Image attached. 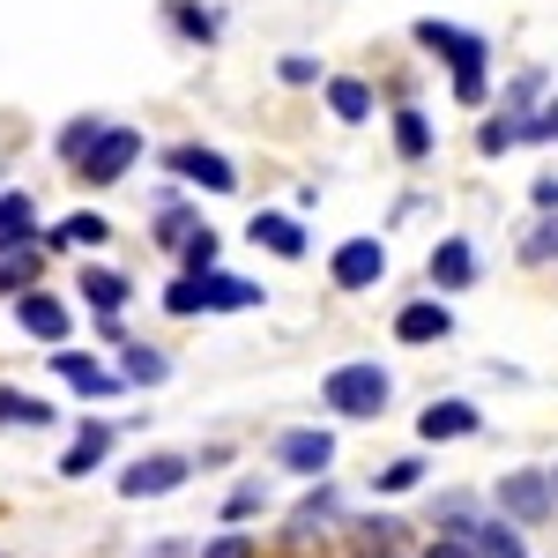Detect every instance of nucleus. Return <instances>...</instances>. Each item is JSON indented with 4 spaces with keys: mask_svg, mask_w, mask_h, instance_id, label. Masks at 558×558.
Instances as JSON below:
<instances>
[{
    "mask_svg": "<svg viewBox=\"0 0 558 558\" xmlns=\"http://www.w3.org/2000/svg\"><path fill=\"white\" fill-rule=\"evenodd\" d=\"M373 558H402V551H373Z\"/></svg>",
    "mask_w": 558,
    "mask_h": 558,
    "instance_id": "obj_41",
    "label": "nucleus"
},
{
    "mask_svg": "<svg viewBox=\"0 0 558 558\" xmlns=\"http://www.w3.org/2000/svg\"><path fill=\"white\" fill-rule=\"evenodd\" d=\"M328 268H336V283H343V291H373V283L387 276V246H380V239H343Z\"/></svg>",
    "mask_w": 558,
    "mask_h": 558,
    "instance_id": "obj_7",
    "label": "nucleus"
},
{
    "mask_svg": "<svg viewBox=\"0 0 558 558\" xmlns=\"http://www.w3.org/2000/svg\"><path fill=\"white\" fill-rule=\"evenodd\" d=\"M387 395H395V380H387V365H373V357H357V365H336V373L320 380V402H328L336 417H380Z\"/></svg>",
    "mask_w": 558,
    "mask_h": 558,
    "instance_id": "obj_2",
    "label": "nucleus"
},
{
    "mask_svg": "<svg viewBox=\"0 0 558 558\" xmlns=\"http://www.w3.org/2000/svg\"><path fill=\"white\" fill-rule=\"evenodd\" d=\"M105 239H112V223L97 209H75V216H60V223L45 231V246H105Z\"/></svg>",
    "mask_w": 558,
    "mask_h": 558,
    "instance_id": "obj_18",
    "label": "nucleus"
},
{
    "mask_svg": "<svg viewBox=\"0 0 558 558\" xmlns=\"http://www.w3.org/2000/svg\"><path fill=\"white\" fill-rule=\"evenodd\" d=\"M395 336L402 343H439V336H454V313H447V299H417L395 313Z\"/></svg>",
    "mask_w": 558,
    "mask_h": 558,
    "instance_id": "obj_11",
    "label": "nucleus"
},
{
    "mask_svg": "<svg viewBox=\"0 0 558 558\" xmlns=\"http://www.w3.org/2000/svg\"><path fill=\"white\" fill-rule=\"evenodd\" d=\"M0 425H52V410L23 387H0Z\"/></svg>",
    "mask_w": 558,
    "mask_h": 558,
    "instance_id": "obj_26",
    "label": "nucleus"
},
{
    "mask_svg": "<svg viewBox=\"0 0 558 558\" xmlns=\"http://www.w3.org/2000/svg\"><path fill=\"white\" fill-rule=\"evenodd\" d=\"M328 521H336V492L320 484L299 514H291V529H283V551H291V558H313L320 544H328Z\"/></svg>",
    "mask_w": 558,
    "mask_h": 558,
    "instance_id": "obj_6",
    "label": "nucleus"
},
{
    "mask_svg": "<svg viewBox=\"0 0 558 558\" xmlns=\"http://www.w3.org/2000/svg\"><path fill=\"white\" fill-rule=\"evenodd\" d=\"M536 209H558V179H536Z\"/></svg>",
    "mask_w": 558,
    "mask_h": 558,
    "instance_id": "obj_40",
    "label": "nucleus"
},
{
    "mask_svg": "<svg viewBox=\"0 0 558 558\" xmlns=\"http://www.w3.org/2000/svg\"><path fill=\"white\" fill-rule=\"evenodd\" d=\"M470 276H476L470 239H439V246H432V283H439V291H470Z\"/></svg>",
    "mask_w": 558,
    "mask_h": 558,
    "instance_id": "obj_15",
    "label": "nucleus"
},
{
    "mask_svg": "<svg viewBox=\"0 0 558 558\" xmlns=\"http://www.w3.org/2000/svg\"><path fill=\"white\" fill-rule=\"evenodd\" d=\"M120 380L165 387V380H172V357H165V350H149V343H128V357H120Z\"/></svg>",
    "mask_w": 558,
    "mask_h": 558,
    "instance_id": "obj_21",
    "label": "nucleus"
},
{
    "mask_svg": "<svg viewBox=\"0 0 558 558\" xmlns=\"http://www.w3.org/2000/svg\"><path fill=\"white\" fill-rule=\"evenodd\" d=\"M134 157H142V134H134V128H105V134H97V149L83 157V179H89V186H112V179L134 172Z\"/></svg>",
    "mask_w": 558,
    "mask_h": 558,
    "instance_id": "obj_5",
    "label": "nucleus"
},
{
    "mask_svg": "<svg viewBox=\"0 0 558 558\" xmlns=\"http://www.w3.org/2000/svg\"><path fill=\"white\" fill-rule=\"evenodd\" d=\"M105 454H112V425H97V417H89V425L68 439V454H60V476H89L97 462H105Z\"/></svg>",
    "mask_w": 558,
    "mask_h": 558,
    "instance_id": "obj_14",
    "label": "nucleus"
},
{
    "mask_svg": "<svg viewBox=\"0 0 558 558\" xmlns=\"http://www.w3.org/2000/svg\"><path fill=\"white\" fill-rule=\"evenodd\" d=\"M254 246H268V254H283V260H305V223H299V216L260 209L254 216Z\"/></svg>",
    "mask_w": 558,
    "mask_h": 558,
    "instance_id": "obj_13",
    "label": "nucleus"
},
{
    "mask_svg": "<svg viewBox=\"0 0 558 558\" xmlns=\"http://www.w3.org/2000/svg\"><path fill=\"white\" fill-rule=\"evenodd\" d=\"M254 507H260V484H239V492H231V507H223V514L239 521V514H254Z\"/></svg>",
    "mask_w": 558,
    "mask_h": 558,
    "instance_id": "obj_38",
    "label": "nucleus"
},
{
    "mask_svg": "<svg viewBox=\"0 0 558 558\" xmlns=\"http://www.w3.org/2000/svg\"><path fill=\"white\" fill-rule=\"evenodd\" d=\"M551 254H558V216H551V223H536V231L521 239V260H551Z\"/></svg>",
    "mask_w": 558,
    "mask_h": 558,
    "instance_id": "obj_34",
    "label": "nucleus"
},
{
    "mask_svg": "<svg viewBox=\"0 0 558 558\" xmlns=\"http://www.w3.org/2000/svg\"><path fill=\"white\" fill-rule=\"evenodd\" d=\"M395 149H402L410 165H417V157H432V120L417 112V105H402V112H395Z\"/></svg>",
    "mask_w": 558,
    "mask_h": 558,
    "instance_id": "obj_23",
    "label": "nucleus"
},
{
    "mask_svg": "<svg viewBox=\"0 0 558 558\" xmlns=\"http://www.w3.org/2000/svg\"><path fill=\"white\" fill-rule=\"evenodd\" d=\"M425 558H476V544H454V536H439V544H432Z\"/></svg>",
    "mask_w": 558,
    "mask_h": 558,
    "instance_id": "obj_39",
    "label": "nucleus"
},
{
    "mask_svg": "<svg viewBox=\"0 0 558 558\" xmlns=\"http://www.w3.org/2000/svg\"><path fill=\"white\" fill-rule=\"evenodd\" d=\"M417 45H432V52L454 68V97H462V105H484V68H492V45L476 38V31H454V23L425 15V23H417Z\"/></svg>",
    "mask_w": 558,
    "mask_h": 558,
    "instance_id": "obj_1",
    "label": "nucleus"
},
{
    "mask_svg": "<svg viewBox=\"0 0 558 558\" xmlns=\"http://www.w3.org/2000/svg\"><path fill=\"white\" fill-rule=\"evenodd\" d=\"M97 134H105V120H68V128H60V165H75V172H83V157L89 149H97Z\"/></svg>",
    "mask_w": 558,
    "mask_h": 558,
    "instance_id": "obj_25",
    "label": "nucleus"
},
{
    "mask_svg": "<svg viewBox=\"0 0 558 558\" xmlns=\"http://www.w3.org/2000/svg\"><path fill=\"white\" fill-rule=\"evenodd\" d=\"M165 15H172L179 38H194V45H209V38H216V15H209V8H194V0H172Z\"/></svg>",
    "mask_w": 558,
    "mask_h": 558,
    "instance_id": "obj_27",
    "label": "nucleus"
},
{
    "mask_svg": "<svg viewBox=\"0 0 558 558\" xmlns=\"http://www.w3.org/2000/svg\"><path fill=\"white\" fill-rule=\"evenodd\" d=\"M521 142V120H484V128H476V149H484V157H499V149H514Z\"/></svg>",
    "mask_w": 558,
    "mask_h": 558,
    "instance_id": "obj_29",
    "label": "nucleus"
},
{
    "mask_svg": "<svg viewBox=\"0 0 558 558\" xmlns=\"http://www.w3.org/2000/svg\"><path fill=\"white\" fill-rule=\"evenodd\" d=\"M276 462H283V470H299V476H320L328 462H336V432H320V425L283 432V439H276Z\"/></svg>",
    "mask_w": 558,
    "mask_h": 558,
    "instance_id": "obj_8",
    "label": "nucleus"
},
{
    "mask_svg": "<svg viewBox=\"0 0 558 558\" xmlns=\"http://www.w3.org/2000/svg\"><path fill=\"white\" fill-rule=\"evenodd\" d=\"M194 231H202V216H165V223H157V246H172V254H186V239H194Z\"/></svg>",
    "mask_w": 558,
    "mask_h": 558,
    "instance_id": "obj_30",
    "label": "nucleus"
},
{
    "mask_svg": "<svg viewBox=\"0 0 558 558\" xmlns=\"http://www.w3.org/2000/svg\"><path fill=\"white\" fill-rule=\"evenodd\" d=\"M202 558H254V536H239V529H231V536H216Z\"/></svg>",
    "mask_w": 558,
    "mask_h": 558,
    "instance_id": "obj_36",
    "label": "nucleus"
},
{
    "mask_svg": "<svg viewBox=\"0 0 558 558\" xmlns=\"http://www.w3.org/2000/svg\"><path fill=\"white\" fill-rule=\"evenodd\" d=\"M328 105H336V120H350V128L373 120V89L357 83V75H336V83H328Z\"/></svg>",
    "mask_w": 558,
    "mask_h": 558,
    "instance_id": "obj_24",
    "label": "nucleus"
},
{
    "mask_svg": "<svg viewBox=\"0 0 558 558\" xmlns=\"http://www.w3.org/2000/svg\"><path fill=\"white\" fill-rule=\"evenodd\" d=\"M283 83H320V68H313L305 52H291V60H283Z\"/></svg>",
    "mask_w": 558,
    "mask_h": 558,
    "instance_id": "obj_37",
    "label": "nucleus"
},
{
    "mask_svg": "<svg viewBox=\"0 0 558 558\" xmlns=\"http://www.w3.org/2000/svg\"><path fill=\"white\" fill-rule=\"evenodd\" d=\"M165 165H172L179 179H194V186H209V194H231V186H239V172H231V157H223V149H194V142H186V149L165 157Z\"/></svg>",
    "mask_w": 558,
    "mask_h": 558,
    "instance_id": "obj_9",
    "label": "nucleus"
},
{
    "mask_svg": "<svg viewBox=\"0 0 558 558\" xmlns=\"http://www.w3.org/2000/svg\"><path fill=\"white\" fill-rule=\"evenodd\" d=\"M31 231H38V202L31 194H0V254L31 246Z\"/></svg>",
    "mask_w": 558,
    "mask_h": 558,
    "instance_id": "obj_17",
    "label": "nucleus"
},
{
    "mask_svg": "<svg viewBox=\"0 0 558 558\" xmlns=\"http://www.w3.org/2000/svg\"><path fill=\"white\" fill-rule=\"evenodd\" d=\"M551 492H558V470H551Z\"/></svg>",
    "mask_w": 558,
    "mask_h": 558,
    "instance_id": "obj_42",
    "label": "nucleus"
},
{
    "mask_svg": "<svg viewBox=\"0 0 558 558\" xmlns=\"http://www.w3.org/2000/svg\"><path fill=\"white\" fill-rule=\"evenodd\" d=\"M202 283V313H254L268 291L260 283H246V276H223V268H209V276H194Z\"/></svg>",
    "mask_w": 558,
    "mask_h": 558,
    "instance_id": "obj_10",
    "label": "nucleus"
},
{
    "mask_svg": "<svg viewBox=\"0 0 558 558\" xmlns=\"http://www.w3.org/2000/svg\"><path fill=\"white\" fill-rule=\"evenodd\" d=\"M476 558H521V536L507 521H484V529H476Z\"/></svg>",
    "mask_w": 558,
    "mask_h": 558,
    "instance_id": "obj_28",
    "label": "nucleus"
},
{
    "mask_svg": "<svg viewBox=\"0 0 558 558\" xmlns=\"http://www.w3.org/2000/svg\"><path fill=\"white\" fill-rule=\"evenodd\" d=\"M0 558H8V551H0Z\"/></svg>",
    "mask_w": 558,
    "mask_h": 558,
    "instance_id": "obj_43",
    "label": "nucleus"
},
{
    "mask_svg": "<svg viewBox=\"0 0 558 558\" xmlns=\"http://www.w3.org/2000/svg\"><path fill=\"white\" fill-rule=\"evenodd\" d=\"M15 320L38 336V343H68V305L45 299V291H31V299H15Z\"/></svg>",
    "mask_w": 558,
    "mask_h": 558,
    "instance_id": "obj_12",
    "label": "nucleus"
},
{
    "mask_svg": "<svg viewBox=\"0 0 558 558\" xmlns=\"http://www.w3.org/2000/svg\"><path fill=\"white\" fill-rule=\"evenodd\" d=\"M417 476H425V462H417V454H402V462H387V470L373 476V484H380V492H410Z\"/></svg>",
    "mask_w": 558,
    "mask_h": 558,
    "instance_id": "obj_33",
    "label": "nucleus"
},
{
    "mask_svg": "<svg viewBox=\"0 0 558 558\" xmlns=\"http://www.w3.org/2000/svg\"><path fill=\"white\" fill-rule=\"evenodd\" d=\"M38 260H45V246H15V254H0V291H8V299H31Z\"/></svg>",
    "mask_w": 558,
    "mask_h": 558,
    "instance_id": "obj_22",
    "label": "nucleus"
},
{
    "mask_svg": "<svg viewBox=\"0 0 558 558\" xmlns=\"http://www.w3.org/2000/svg\"><path fill=\"white\" fill-rule=\"evenodd\" d=\"M551 507H558L551 470H514V476H499V514H507V521H544Z\"/></svg>",
    "mask_w": 558,
    "mask_h": 558,
    "instance_id": "obj_4",
    "label": "nucleus"
},
{
    "mask_svg": "<svg viewBox=\"0 0 558 558\" xmlns=\"http://www.w3.org/2000/svg\"><path fill=\"white\" fill-rule=\"evenodd\" d=\"M75 291H83V299L112 320V313L128 305V276H120V268H83V283H75Z\"/></svg>",
    "mask_w": 558,
    "mask_h": 558,
    "instance_id": "obj_20",
    "label": "nucleus"
},
{
    "mask_svg": "<svg viewBox=\"0 0 558 558\" xmlns=\"http://www.w3.org/2000/svg\"><path fill=\"white\" fill-rule=\"evenodd\" d=\"M194 476V462L186 454H142L134 470H120V499H165V492H179Z\"/></svg>",
    "mask_w": 558,
    "mask_h": 558,
    "instance_id": "obj_3",
    "label": "nucleus"
},
{
    "mask_svg": "<svg viewBox=\"0 0 558 558\" xmlns=\"http://www.w3.org/2000/svg\"><path fill=\"white\" fill-rule=\"evenodd\" d=\"M209 268H216V231L202 223V231L186 239V276H209Z\"/></svg>",
    "mask_w": 558,
    "mask_h": 558,
    "instance_id": "obj_31",
    "label": "nucleus"
},
{
    "mask_svg": "<svg viewBox=\"0 0 558 558\" xmlns=\"http://www.w3.org/2000/svg\"><path fill=\"white\" fill-rule=\"evenodd\" d=\"M521 142H558V97L536 112V120H521Z\"/></svg>",
    "mask_w": 558,
    "mask_h": 558,
    "instance_id": "obj_35",
    "label": "nucleus"
},
{
    "mask_svg": "<svg viewBox=\"0 0 558 558\" xmlns=\"http://www.w3.org/2000/svg\"><path fill=\"white\" fill-rule=\"evenodd\" d=\"M476 425H484V417H476V402H432L425 417H417L425 439H470Z\"/></svg>",
    "mask_w": 558,
    "mask_h": 558,
    "instance_id": "obj_16",
    "label": "nucleus"
},
{
    "mask_svg": "<svg viewBox=\"0 0 558 558\" xmlns=\"http://www.w3.org/2000/svg\"><path fill=\"white\" fill-rule=\"evenodd\" d=\"M165 313H179V320H194V313H202V283H194V276H179L172 291H165Z\"/></svg>",
    "mask_w": 558,
    "mask_h": 558,
    "instance_id": "obj_32",
    "label": "nucleus"
},
{
    "mask_svg": "<svg viewBox=\"0 0 558 558\" xmlns=\"http://www.w3.org/2000/svg\"><path fill=\"white\" fill-rule=\"evenodd\" d=\"M52 373H60L68 387H83V395H112V387H120L97 357H75V350H52Z\"/></svg>",
    "mask_w": 558,
    "mask_h": 558,
    "instance_id": "obj_19",
    "label": "nucleus"
}]
</instances>
